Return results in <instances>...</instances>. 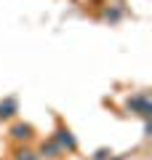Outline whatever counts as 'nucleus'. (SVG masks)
Listing matches in <instances>:
<instances>
[{
	"mask_svg": "<svg viewBox=\"0 0 152 160\" xmlns=\"http://www.w3.org/2000/svg\"><path fill=\"white\" fill-rule=\"evenodd\" d=\"M123 109L134 118H141V120H152V99H149V91H136L131 93L128 99L123 102Z\"/></svg>",
	"mask_w": 152,
	"mask_h": 160,
	"instance_id": "1",
	"label": "nucleus"
},
{
	"mask_svg": "<svg viewBox=\"0 0 152 160\" xmlns=\"http://www.w3.org/2000/svg\"><path fill=\"white\" fill-rule=\"evenodd\" d=\"M53 142L62 147V152L64 155H75L78 152V139L72 136V131H69V126H64L62 120H56V131H53Z\"/></svg>",
	"mask_w": 152,
	"mask_h": 160,
	"instance_id": "2",
	"label": "nucleus"
},
{
	"mask_svg": "<svg viewBox=\"0 0 152 160\" xmlns=\"http://www.w3.org/2000/svg\"><path fill=\"white\" fill-rule=\"evenodd\" d=\"M8 136L16 144H29L35 139V126L32 123H24V120H16V123L8 128Z\"/></svg>",
	"mask_w": 152,
	"mask_h": 160,
	"instance_id": "3",
	"label": "nucleus"
},
{
	"mask_svg": "<svg viewBox=\"0 0 152 160\" xmlns=\"http://www.w3.org/2000/svg\"><path fill=\"white\" fill-rule=\"evenodd\" d=\"M35 152L40 155V160H62V158H64L62 147H59L53 139H45V142H40V147L35 149Z\"/></svg>",
	"mask_w": 152,
	"mask_h": 160,
	"instance_id": "4",
	"label": "nucleus"
},
{
	"mask_svg": "<svg viewBox=\"0 0 152 160\" xmlns=\"http://www.w3.org/2000/svg\"><path fill=\"white\" fill-rule=\"evenodd\" d=\"M16 112H19V99L16 96L0 99V120H13Z\"/></svg>",
	"mask_w": 152,
	"mask_h": 160,
	"instance_id": "5",
	"label": "nucleus"
},
{
	"mask_svg": "<svg viewBox=\"0 0 152 160\" xmlns=\"http://www.w3.org/2000/svg\"><path fill=\"white\" fill-rule=\"evenodd\" d=\"M13 160H40V155L35 152L29 144H16V149H13Z\"/></svg>",
	"mask_w": 152,
	"mask_h": 160,
	"instance_id": "6",
	"label": "nucleus"
},
{
	"mask_svg": "<svg viewBox=\"0 0 152 160\" xmlns=\"http://www.w3.org/2000/svg\"><path fill=\"white\" fill-rule=\"evenodd\" d=\"M123 16H125V11L120 6H109V8H104V13H101V19H104L107 24H118Z\"/></svg>",
	"mask_w": 152,
	"mask_h": 160,
	"instance_id": "7",
	"label": "nucleus"
},
{
	"mask_svg": "<svg viewBox=\"0 0 152 160\" xmlns=\"http://www.w3.org/2000/svg\"><path fill=\"white\" fill-rule=\"evenodd\" d=\"M109 158H112V149L109 147H99L94 152V160H109Z\"/></svg>",
	"mask_w": 152,
	"mask_h": 160,
	"instance_id": "8",
	"label": "nucleus"
},
{
	"mask_svg": "<svg viewBox=\"0 0 152 160\" xmlns=\"http://www.w3.org/2000/svg\"><path fill=\"white\" fill-rule=\"evenodd\" d=\"M144 136H147V139L152 136V123H149V120H144Z\"/></svg>",
	"mask_w": 152,
	"mask_h": 160,
	"instance_id": "9",
	"label": "nucleus"
},
{
	"mask_svg": "<svg viewBox=\"0 0 152 160\" xmlns=\"http://www.w3.org/2000/svg\"><path fill=\"white\" fill-rule=\"evenodd\" d=\"M109 160H125V155H112Z\"/></svg>",
	"mask_w": 152,
	"mask_h": 160,
	"instance_id": "10",
	"label": "nucleus"
},
{
	"mask_svg": "<svg viewBox=\"0 0 152 160\" xmlns=\"http://www.w3.org/2000/svg\"><path fill=\"white\" fill-rule=\"evenodd\" d=\"M0 160H3V158H0Z\"/></svg>",
	"mask_w": 152,
	"mask_h": 160,
	"instance_id": "11",
	"label": "nucleus"
}]
</instances>
